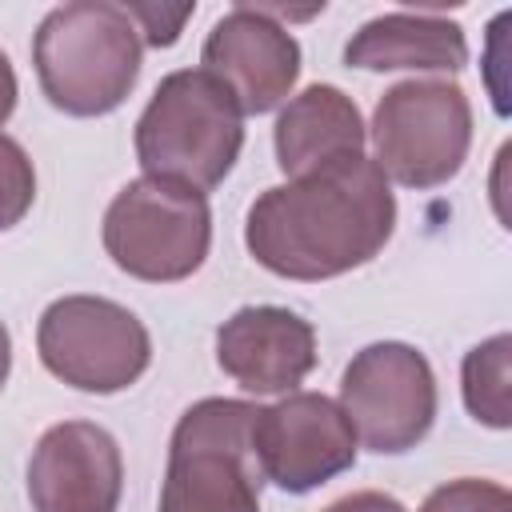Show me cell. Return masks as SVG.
Returning a JSON list of instances; mask_svg holds the SVG:
<instances>
[{
    "mask_svg": "<svg viewBox=\"0 0 512 512\" xmlns=\"http://www.w3.org/2000/svg\"><path fill=\"white\" fill-rule=\"evenodd\" d=\"M376 168L404 188L448 184L472 144V104L452 80H400L372 112Z\"/></svg>",
    "mask_w": 512,
    "mask_h": 512,
    "instance_id": "obj_6",
    "label": "cell"
},
{
    "mask_svg": "<svg viewBox=\"0 0 512 512\" xmlns=\"http://www.w3.org/2000/svg\"><path fill=\"white\" fill-rule=\"evenodd\" d=\"M12 108H16V72L8 64V56L0 52V124L12 116Z\"/></svg>",
    "mask_w": 512,
    "mask_h": 512,
    "instance_id": "obj_20",
    "label": "cell"
},
{
    "mask_svg": "<svg viewBox=\"0 0 512 512\" xmlns=\"http://www.w3.org/2000/svg\"><path fill=\"white\" fill-rule=\"evenodd\" d=\"M340 408L364 448L396 456L416 448L436 420V376L424 352L400 340L368 344L340 380Z\"/></svg>",
    "mask_w": 512,
    "mask_h": 512,
    "instance_id": "obj_8",
    "label": "cell"
},
{
    "mask_svg": "<svg viewBox=\"0 0 512 512\" xmlns=\"http://www.w3.org/2000/svg\"><path fill=\"white\" fill-rule=\"evenodd\" d=\"M204 72L216 76L240 112L260 116L288 100L300 76L296 36L264 16L256 4H236L224 12L204 40Z\"/></svg>",
    "mask_w": 512,
    "mask_h": 512,
    "instance_id": "obj_10",
    "label": "cell"
},
{
    "mask_svg": "<svg viewBox=\"0 0 512 512\" xmlns=\"http://www.w3.org/2000/svg\"><path fill=\"white\" fill-rule=\"evenodd\" d=\"M124 460L92 420L52 424L28 460V500L36 512H116Z\"/></svg>",
    "mask_w": 512,
    "mask_h": 512,
    "instance_id": "obj_11",
    "label": "cell"
},
{
    "mask_svg": "<svg viewBox=\"0 0 512 512\" xmlns=\"http://www.w3.org/2000/svg\"><path fill=\"white\" fill-rule=\"evenodd\" d=\"M32 64L52 108L68 116H104L136 88L140 32L124 4L72 0L40 20Z\"/></svg>",
    "mask_w": 512,
    "mask_h": 512,
    "instance_id": "obj_2",
    "label": "cell"
},
{
    "mask_svg": "<svg viewBox=\"0 0 512 512\" xmlns=\"http://www.w3.org/2000/svg\"><path fill=\"white\" fill-rule=\"evenodd\" d=\"M364 120L352 96L332 84H312L292 96L276 120L272 144L284 176H304L324 164L364 156Z\"/></svg>",
    "mask_w": 512,
    "mask_h": 512,
    "instance_id": "obj_13",
    "label": "cell"
},
{
    "mask_svg": "<svg viewBox=\"0 0 512 512\" xmlns=\"http://www.w3.org/2000/svg\"><path fill=\"white\" fill-rule=\"evenodd\" d=\"M212 244V212L204 192L168 180H132L104 212V248L112 264L136 280L172 284L192 276Z\"/></svg>",
    "mask_w": 512,
    "mask_h": 512,
    "instance_id": "obj_5",
    "label": "cell"
},
{
    "mask_svg": "<svg viewBox=\"0 0 512 512\" xmlns=\"http://www.w3.org/2000/svg\"><path fill=\"white\" fill-rule=\"evenodd\" d=\"M508 368H512V336L508 332L476 344L460 364L464 404L488 428L512 424V372Z\"/></svg>",
    "mask_w": 512,
    "mask_h": 512,
    "instance_id": "obj_15",
    "label": "cell"
},
{
    "mask_svg": "<svg viewBox=\"0 0 512 512\" xmlns=\"http://www.w3.org/2000/svg\"><path fill=\"white\" fill-rule=\"evenodd\" d=\"M240 148L244 112L204 68L168 72L136 120V160L144 176L192 192L216 188L232 172Z\"/></svg>",
    "mask_w": 512,
    "mask_h": 512,
    "instance_id": "obj_3",
    "label": "cell"
},
{
    "mask_svg": "<svg viewBox=\"0 0 512 512\" xmlns=\"http://www.w3.org/2000/svg\"><path fill=\"white\" fill-rule=\"evenodd\" d=\"M8 368H12V340H8V328L0 324V388L8 380Z\"/></svg>",
    "mask_w": 512,
    "mask_h": 512,
    "instance_id": "obj_21",
    "label": "cell"
},
{
    "mask_svg": "<svg viewBox=\"0 0 512 512\" xmlns=\"http://www.w3.org/2000/svg\"><path fill=\"white\" fill-rule=\"evenodd\" d=\"M324 512H408L396 496H388V492H352V496H340L336 504H328Z\"/></svg>",
    "mask_w": 512,
    "mask_h": 512,
    "instance_id": "obj_19",
    "label": "cell"
},
{
    "mask_svg": "<svg viewBox=\"0 0 512 512\" xmlns=\"http://www.w3.org/2000/svg\"><path fill=\"white\" fill-rule=\"evenodd\" d=\"M216 360L244 392H292L316 368V332L288 308L252 304L220 324Z\"/></svg>",
    "mask_w": 512,
    "mask_h": 512,
    "instance_id": "obj_12",
    "label": "cell"
},
{
    "mask_svg": "<svg viewBox=\"0 0 512 512\" xmlns=\"http://www.w3.org/2000/svg\"><path fill=\"white\" fill-rule=\"evenodd\" d=\"M36 352L44 368L80 392H120L136 384L152 360L148 328L104 296L52 300L36 328Z\"/></svg>",
    "mask_w": 512,
    "mask_h": 512,
    "instance_id": "obj_7",
    "label": "cell"
},
{
    "mask_svg": "<svg viewBox=\"0 0 512 512\" xmlns=\"http://www.w3.org/2000/svg\"><path fill=\"white\" fill-rule=\"evenodd\" d=\"M36 200V168L28 152L0 132V232L20 224Z\"/></svg>",
    "mask_w": 512,
    "mask_h": 512,
    "instance_id": "obj_16",
    "label": "cell"
},
{
    "mask_svg": "<svg viewBox=\"0 0 512 512\" xmlns=\"http://www.w3.org/2000/svg\"><path fill=\"white\" fill-rule=\"evenodd\" d=\"M128 20L136 24V32L152 44V48H168L180 40L184 24L192 20L196 4H176V8H164V4H124Z\"/></svg>",
    "mask_w": 512,
    "mask_h": 512,
    "instance_id": "obj_18",
    "label": "cell"
},
{
    "mask_svg": "<svg viewBox=\"0 0 512 512\" xmlns=\"http://www.w3.org/2000/svg\"><path fill=\"white\" fill-rule=\"evenodd\" d=\"M396 228V196L368 156L292 176L256 196L244 244L284 280H328L368 264Z\"/></svg>",
    "mask_w": 512,
    "mask_h": 512,
    "instance_id": "obj_1",
    "label": "cell"
},
{
    "mask_svg": "<svg viewBox=\"0 0 512 512\" xmlns=\"http://www.w3.org/2000/svg\"><path fill=\"white\" fill-rule=\"evenodd\" d=\"M252 452L260 476L284 492H312L356 464V432L344 408L320 392H288L256 408Z\"/></svg>",
    "mask_w": 512,
    "mask_h": 512,
    "instance_id": "obj_9",
    "label": "cell"
},
{
    "mask_svg": "<svg viewBox=\"0 0 512 512\" xmlns=\"http://www.w3.org/2000/svg\"><path fill=\"white\" fill-rule=\"evenodd\" d=\"M252 416L248 400L208 396L176 420L160 512H260Z\"/></svg>",
    "mask_w": 512,
    "mask_h": 512,
    "instance_id": "obj_4",
    "label": "cell"
},
{
    "mask_svg": "<svg viewBox=\"0 0 512 512\" xmlns=\"http://www.w3.org/2000/svg\"><path fill=\"white\" fill-rule=\"evenodd\" d=\"M420 512H512V496L496 480L464 476V480H448L436 492H428Z\"/></svg>",
    "mask_w": 512,
    "mask_h": 512,
    "instance_id": "obj_17",
    "label": "cell"
},
{
    "mask_svg": "<svg viewBox=\"0 0 512 512\" xmlns=\"http://www.w3.org/2000/svg\"><path fill=\"white\" fill-rule=\"evenodd\" d=\"M348 68L364 72H460L468 64V40L464 28L448 16L432 12H388L368 20L348 44H344Z\"/></svg>",
    "mask_w": 512,
    "mask_h": 512,
    "instance_id": "obj_14",
    "label": "cell"
}]
</instances>
